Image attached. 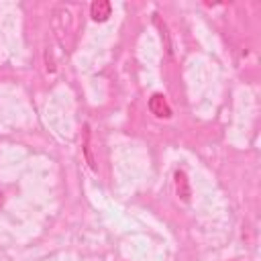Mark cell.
I'll return each instance as SVG.
<instances>
[{"mask_svg": "<svg viewBox=\"0 0 261 261\" xmlns=\"http://www.w3.org/2000/svg\"><path fill=\"white\" fill-rule=\"evenodd\" d=\"M51 27L55 33L57 43L65 49L71 51L73 43H75V35H77V16L73 6L69 4H59L53 10V18H51Z\"/></svg>", "mask_w": 261, "mask_h": 261, "instance_id": "1", "label": "cell"}, {"mask_svg": "<svg viewBox=\"0 0 261 261\" xmlns=\"http://www.w3.org/2000/svg\"><path fill=\"white\" fill-rule=\"evenodd\" d=\"M149 110L157 118H169L171 116V106L167 104V98L163 94H153L149 98Z\"/></svg>", "mask_w": 261, "mask_h": 261, "instance_id": "2", "label": "cell"}, {"mask_svg": "<svg viewBox=\"0 0 261 261\" xmlns=\"http://www.w3.org/2000/svg\"><path fill=\"white\" fill-rule=\"evenodd\" d=\"M110 14H112V4L108 0H94L90 4V16H92V20L104 22V20L110 18Z\"/></svg>", "mask_w": 261, "mask_h": 261, "instance_id": "3", "label": "cell"}, {"mask_svg": "<svg viewBox=\"0 0 261 261\" xmlns=\"http://www.w3.org/2000/svg\"><path fill=\"white\" fill-rule=\"evenodd\" d=\"M173 177H175V194H177L184 202H190V198H192V188H190V179H188L186 171L177 169Z\"/></svg>", "mask_w": 261, "mask_h": 261, "instance_id": "4", "label": "cell"}, {"mask_svg": "<svg viewBox=\"0 0 261 261\" xmlns=\"http://www.w3.org/2000/svg\"><path fill=\"white\" fill-rule=\"evenodd\" d=\"M82 149H84V157H86V163L90 165L92 171H98V165H96V159H94V153H92V143H90V126L84 124L82 128Z\"/></svg>", "mask_w": 261, "mask_h": 261, "instance_id": "5", "label": "cell"}, {"mask_svg": "<svg viewBox=\"0 0 261 261\" xmlns=\"http://www.w3.org/2000/svg\"><path fill=\"white\" fill-rule=\"evenodd\" d=\"M153 22H155V24H157V29H159V35H161V41H163V47H165L167 55H171V53H173V49H171V37H169L167 24H165V22H161L159 14H153Z\"/></svg>", "mask_w": 261, "mask_h": 261, "instance_id": "6", "label": "cell"}, {"mask_svg": "<svg viewBox=\"0 0 261 261\" xmlns=\"http://www.w3.org/2000/svg\"><path fill=\"white\" fill-rule=\"evenodd\" d=\"M0 202H2V198H0Z\"/></svg>", "mask_w": 261, "mask_h": 261, "instance_id": "7", "label": "cell"}]
</instances>
